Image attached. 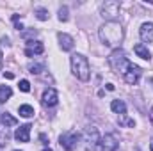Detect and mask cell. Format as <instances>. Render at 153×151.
<instances>
[{
    "mask_svg": "<svg viewBox=\"0 0 153 151\" xmlns=\"http://www.w3.org/2000/svg\"><path fill=\"white\" fill-rule=\"evenodd\" d=\"M98 36L102 39L103 44L107 46H116L123 41V27L116 21H107L103 27H100Z\"/></svg>",
    "mask_w": 153,
    "mask_h": 151,
    "instance_id": "cell-1",
    "label": "cell"
},
{
    "mask_svg": "<svg viewBox=\"0 0 153 151\" xmlns=\"http://www.w3.org/2000/svg\"><path fill=\"white\" fill-rule=\"evenodd\" d=\"M71 71H73V75H75L78 80H82V82H87V80H89L91 70H89V62H87V59H85L84 55H80V53L71 55Z\"/></svg>",
    "mask_w": 153,
    "mask_h": 151,
    "instance_id": "cell-2",
    "label": "cell"
},
{
    "mask_svg": "<svg viewBox=\"0 0 153 151\" xmlns=\"http://www.w3.org/2000/svg\"><path fill=\"white\" fill-rule=\"evenodd\" d=\"M109 64L112 66V70H114V71H117V73H123V75H125V71L128 70V66H130L132 62L126 59L125 50L116 48V50H112V53L109 55Z\"/></svg>",
    "mask_w": 153,
    "mask_h": 151,
    "instance_id": "cell-3",
    "label": "cell"
},
{
    "mask_svg": "<svg viewBox=\"0 0 153 151\" xmlns=\"http://www.w3.org/2000/svg\"><path fill=\"white\" fill-rule=\"evenodd\" d=\"M100 14H102L105 20L114 21L116 18L119 16V2H116V0H107L105 4H102Z\"/></svg>",
    "mask_w": 153,
    "mask_h": 151,
    "instance_id": "cell-4",
    "label": "cell"
},
{
    "mask_svg": "<svg viewBox=\"0 0 153 151\" xmlns=\"http://www.w3.org/2000/svg\"><path fill=\"white\" fill-rule=\"evenodd\" d=\"M76 142H78V133H75V132H66V133H62L59 137L61 148L66 150V151H73L76 146Z\"/></svg>",
    "mask_w": 153,
    "mask_h": 151,
    "instance_id": "cell-5",
    "label": "cell"
},
{
    "mask_svg": "<svg viewBox=\"0 0 153 151\" xmlns=\"http://www.w3.org/2000/svg\"><path fill=\"white\" fill-rule=\"evenodd\" d=\"M84 142L87 144V148H89V146H91V148L100 146V133H98V130H96L94 126H87V128L84 130Z\"/></svg>",
    "mask_w": 153,
    "mask_h": 151,
    "instance_id": "cell-6",
    "label": "cell"
},
{
    "mask_svg": "<svg viewBox=\"0 0 153 151\" xmlns=\"http://www.w3.org/2000/svg\"><path fill=\"white\" fill-rule=\"evenodd\" d=\"M117 137L114 133H107L100 139V151H117Z\"/></svg>",
    "mask_w": 153,
    "mask_h": 151,
    "instance_id": "cell-7",
    "label": "cell"
},
{
    "mask_svg": "<svg viewBox=\"0 0 153 151\" xmlns=\"http://www.w3.org/2000/svg\"><path fill=\"white\" fill-rule=\"evenodd\" d=\"M141 68L139 66H135V64H130L128 66V70L125 71V75H123V78H125V82L126 84H130V85H135L137 82H139V78H141Z\"/></svg>",
    "mask_w": 153,
    "mask_h": 151,
    "instance_id": "cell-8",
    "label": "cell"
},
{
    "mask_svg": "<svg viewBox=\"0 0 153 151\" xmlns=\"http://www.w3.org/2000/svg\"><path fill=\"white\" fill-rule=\"evenodd\" d=\"M57 101H59V94H57L55 89L50 87V89H46L43 93V98H41L43 107H53V105H57Z\"/></svg>",
    "mask_w": 153,
    "mask_h": 151,
    "instance_id": "cell-9",
    "label": "cell"
},
{
    "mask_svg": "<svg viewBox=\"0 0 153 151\" xmlns=\"http://www.w3.org/2000/svg\"><path fill=\"white\" fill-rule=\"evenodd\" d=\"M45 52V46L41 41H27V48H25V55L27 57H34V55H41Z\"/></svg>",
    "mask_w": 153,
    "mask_h": 151,
    "instance_id": "cell-10",
    "label": "cell"
},
{
    "mask_svg": "<svg viewBox=\"0 0 153 151\" xmlns=\"http://www.w3.org/2000/svg\"><path fill=\"white\" fill-rule=\"evenodd\" d=\"M30 124H22L18 130H16V133H14V139L18 141V142H29L30 141Z\"/></svg>",
    "mask_w": 153,
    "mask_h": 151,
    "instance_id": "cell-11",
    "label": "cell"
},
{
    "mask_svg": "<svg viewBox=\"0 0 153 151\" xmlns=\"http://www.w3.org/2000/svg\"><path fill=\"white\" fill-rule=\"evenodd\" d=\"M139 34L144 43H153V23H143Z\"/></svg>",
    "mask_w": 153,
    "mask_h": 151,
    "instance_id": "cell-12",
    "label": "cell"
},
{
    "mask_svg": "<svg viewBox=\"0 0 153 151\" xmlns=\"http://www.w3.org/2000/svg\"><path fill=\"white\" fill-rule=\"evenodd\" d=\"M57 38H59V44H61V48L64 50V52H70V50H73V38L71 36H68V34H64V32H59L57 34Z\"/></svg>",
    "mask_w": 153,
    "mask_h": 151,
    "instance_id": "cell-13",
    "label": "cell"
},
{
    "mask_svg": "<svg viewBox=\"0 0 153 151\" xmlns=\"http://www.w3.org/2000/svg\"><path fill=\"white\" fill-rule=\"evenodd\" d=\"M0 124H4L5 128H9V126H16V124H18V119L13 117L9 112H2L0 114Z\"/></svg>",
    "mask_w": 153,
    "mask_h": 151,
    "instance_id": "cell-14",
    "label": "cell"
},
{
    "mask_svg": "<svg viewBox=\"0 0 153 151\" xmlns=\"http://www.w3.org/2000/svg\"><path fill=\"white\" fill-rule=\"evenodd\" d=\"M134 52L137 53V57H141V59H144V61H150V57H152V53L148 52V48H146L143 43H137V44L134 46Z\"/></svg>",
    "mask_w": 153,
    "mask_h": 151,
    "instance_id": "cell-15",
    "label": "cell"
},
{
    "mask_svg": "<svg viewBox=\"0 0 153 151\" xmlns=\"http://www.w3.org/2000/svg\"><path fill=\"white\" fill-rule=\"evenodd\" d=\"M111 109H112V112L119 114V115H121V114H126V105H125L123 100H112Z\"/></svg>",
    "mask_w": 153,
    "mask_h": 151,
    "instance_id": "cell-16",
    "label": "cell"
},
{
    "mask_svg": "<svg viewBox=\"0 0 153 151\" xmlns=\"http://www.w3.org/2000/svg\"><path fill=\"white\" fill-rule=\"evenodd\" d=\"M11 96H13V89H11L9 85H0V101L4 103V101H7Z\"/></svg>",
    "mask_w": 153,
    "mask_h": 151,
    "instance_id": "cell-17",
    "label": "cell"
},
{
    "mask_svg": "<svg viewBox=\"0 0 153 151\" xmlns=\"http://www.w3.org/2000/svg\"><path fill=\"white\" fill-rule=\"evenodd\" d=\"M9 137H11V135H9V130H7L4 124H0V148L9 142Z\"/></svg>",
    "mask_w": 153,
    "mask_h": 151,
    "instance_id": "cell-18",
    "label": "cell"
},
{
    "mask_svg": "<svg viewBox=\"0 0 153 151\" xmlns=\"http://www.w3.org/2000/svg\"><path fill=\"white\" fill-rule=\"evenodd\" d=\"M18 112H20L22 117H32V115H34V109H32L30 105H20Z\"/></svg>",
    "mask_w": 153,
    "mask_h": 151,
    "instance_id": "cell-19",
    "label": "cell"
},
{
    "mask_svg": "<svg viewBox=\"0 0 153 151\" xmlns=\"http://www.w3.org/2000/svg\"><path fill=\"white\" fill-rule=\"evenodd\" d=\"M119 124L134 128V126H135V121H134V119H130V117H128L126 114H121V115H119Z\"/></svg>",
    "mask_w": 153,
    "mask_h": 151,
    "instance_id": "cell-20",
    "label": "cell"
},
{
    "mask_svg": "<svg viewBox=\"0 0 153 151\" xmlns=\"http://www.w3.org/2000/svg\"><path fill=\"white\" fill-rule=\"evenodd\" d=\"M43 70H45V64L43 62H34V64L29 66V73H32V75H39Z\"/></svg>",
    "mask_w": 153,
    "mask_h": 151,
    "instance_id": "cell-21",
    "label": "cell"
},
{
    "mask_svg": "<svg viewBox=\"0 0 153 151\" xmlns=\"http://www.w3.org/2000/svg\"><path fill=\"white\" fill-rule=\"evenodd\" d=\"M34 14H36V18L41 20V21H45V20H48V11L46 9H43V7H38V9H34Z\"/></svg>",
    "mask_w": 153,
    "mask_h": 151,
    "instance_id": "cell-22",
    "label": "cell"
},
{
    "mask_svg": "<svg viewBox=\"0 0 153 151\" xmlns=\"http://www.w3.org/2000/svg\"><path fill=\"white\" fill-rule=\"evenodd\" d=\"M59 20H61V21H68V20H70V14H68V7H66V5L59 9Z\"/></svg>",
    "mask_w": 153,
    "mask_h": 151,
    "instance_id": "cell-23",
    "label": "cell"
},
{
    "mask_svg": "<svg viewBox=\"0 0 153 151\" xmlns=\"http://www.w3.org/2000/svg\"><path fill=\"white\" fill-rule=\"evenodd\" d=\"M20 91H23V93H29L30 91V84H29V80H20Z\"/></svg>",
    "mask_w": 153,
    "mask_h": 151,
    "instance_id": "cell-24",
    "label": "cell"
},
{
    "mask_svg": "<svg viewBox=\"0 0 153 151\" xmlns=\"http://www.w3.org/2000/svg\"><path fill=\"white\" fill-rule=\"evenodd\" d=\"M36 34H38V32H36V30H34V29H30V30H23V32H22V34H20V36H22V38H32V36H36Z\"/></svg>",
    "mask_w": 153,
    "mask_h": 151,
    "instance_id": "cell-25",
    "label": "cell"
},
{
    "mask_svg": "<svg viewBox=\"0 0 153 151\" xmlns=\"http://www.w3.org/2000/svg\"><path fill=\"white\" fill-rule=\"evenodd\" d=\"M4 76H5L7 80H13V78H14V75H13V73H9V71H7V73H4Z\"/></svg>",
    "mask_w": 153,
    "mask_h": 151,
    "instance_id": "cell-26",
    "label": "cell"
},
{
    "mask_svg": "<svg viewBox=\"0 0 153 151\" xmlns=\"http://www.w3.org/2000/svg\"><path fill=\"white\" fill-rule=\"evenodd\" d=\"M107 89L109 91H114V84H107Z\"/></svg>",
    "mask_w": 153,
    "mask_h": 151,
    "instance_id": "cell-27",
    "label": "cell"
},
{
    "mask_svg": "<svg viewBox=\"0 0 153 151\" xmlns=\"http://www.w3.org/2000/svg\"><path fill=\"white\" fill-rule=\"evenodd\" d=\"M2 62H4V55H2V50H0V70H2Z\"/></svg>",
    "mask_w": 153,
    "mask_h": 151,
    "instance_id": "cell-28",
    "label": "cell"
},
{
    "mask_svg": "<svg viewBox=\"0 0 153 151\" xmlns=\"http://www.w3.org/2000/svg\"><path fill=\"white\" fill-rule=\"evenodd\" d=\"M150 119H152V123H153V109H152V112H150Z\"/></svg>",
    "mask_w": 153,
    "mask_h": 151,
    "instance_id": "cell-29",
    "label": "cell"
},
{
    "mask_svg": "<svg viewBox=\"0 0 153 151\" xmlns=\"http://www.w3.org/2000/svg\"><path fill=\"white\" fill-rule=\"evenodd\" d=\"M150 150L153 151V139H152V142H150Z\"/></svg>",
    "mask_w": 153,
    "mask_h": 151,
    "instance_id": "cell-30",
    "label": "cell"
},
{
    "mask_svg": "<svg viewBox=\"0 0 153 151\" xmlns=\"http://www.w3.org/2000/svg\"><path fill=\"white\" fill-rule=\"evenodd\" d=\"M45 151H52V150H50V148H46V150H45Z\"/></svg>",
    "mask_w": 153,
    "mask_h": 151,
    "instance_id": "cell-31",
    "label": "cell"
}]
</instances>
